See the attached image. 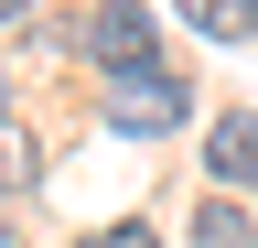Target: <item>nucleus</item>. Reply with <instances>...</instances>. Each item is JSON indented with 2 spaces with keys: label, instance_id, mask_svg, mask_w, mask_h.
I'll use <instances>...</instances> for the list:
<instances>
[{
  "label": "nucleus",
  "instance_id": "nucleus-3",
  "mask_svg": "<svg viewBox=\"0 0 258 248\" xmlns=\"http://www.w3.org/2000/svg\"><path fill=\"white\" fill-rule=\"evenodd\" d=\"M205 173H215V183H247V194H258V119H247V108H237V119H215Z\"/></svg>",
  "mask_w": 258,
  "mask_h": 248
},
{
  "label": "nucleus",
  "instance_id": "nucleus-5",
  "mask_svg": "<svg viewBox=\"0 0 258 248\" xmlns=\"http://www.w3.org/2000/svg\"><path fill=\"white\" fill-rule=\"evenodd\" d=\"M194 248H258L237 205H194Z\"/></svg>",
  "mask_w": 258,
  "mask_h": 248
},
{
  "label": "nucleus",
  "instance_id": "nucleus-7",
  "mask_svg": "<svg viewBox=\"0 0 258 248\" xmlns=\"http://www.w3.org/2000/svg\"><path fill=\"white\" fill-rule=\"evenodd\" d=\"M86 248H161V237H151V227H140V216H129V227H97V237H86Z\"/></svg>",
  "mask_w": 258,
  "mask_h": 248
},
{
  "label": "nucleus",
  "instance_id": "nucleus-2",
  "mask_svg": "<svg viewBox=\"0 0 258 248\" xmlns=\"http://www.w3.org/2000/svg\"><path fill=\"white\" fill-rule=\"evenodd\" d=\"M86 54H97L108 76L151 65V11H140V0H97V11H86Z\"/></svg>",
  "mask_w": 258,
  "mask_h": 248
},
{
  "label": "nucleus",
  "instance_id": "nucleus-1",
  "mask_svg": "<svg viewBox=\"0 0 258 248\" xmlns=\"http://www.w3.org/2000/svg\"><path fill=\"white\" fill-rule=\"evenodd\" d=\"M183 119H194V97H183L172 65H129L108 86V130H129V140H161V130H183Z\"/></svg>",
  "mask_w": 258,
  "mask_h": 248
},
{
  "label": "nucleus",
  "instance_id": "nucleus-4",
  "mask_svg": "<svg viewBox=\"0 0 258 248\" xmlns=\"http://www.w3.org/2000/svg\"><path fill=\"white\" fill-rule=\"evenodd\" d=\"M183 22L215 33V43H247V33H258V0H183Z\"/></svg>",
  "mask_w": 258,
  "mask_h": 248
},
{
  "label": "nucleus",
  "instance_id": "nucleus-6",
  "mask_svg": "<svg viewBox=\"0 0 258 248\" xmlns=\"http://www.w3.org/2000/svg\"><path fill=\"white\" fill-rule=\"evenodd\" d=\"M11 183H32V140L11 130V119H0V194H11Z\"/></svg>",
  "mask_w": 258,
  "mask_h": 248
},
{
  "label": "nucleus",
  "instance_id": "nucleus-8",
  "mask_svg": "<svg viewBox=\"0 0 258 248\" xmlns=\"http://www.w3.org/2000/svg\"><path fill=\"white\" fill-rule=\"evenodd\" d=\"M11 11H22V0H0V22H11Z\"/></svg>",
  "mask_w": 258,
  "mask_h": 248
}]
</instances>
